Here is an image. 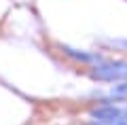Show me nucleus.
I'll use <instances>...</instances> for the list:
<instances>
[{
	"mask_svg": "<svg viewBox=\"0 0 127 125\" xmlns=\"http://www.w3.org/2000/svg\"><path fill=\"white\" fill-rule=\"evenodd\" d=\"M91 76L97 81H127V62L100 64L91 70Z\"/></svg>",
	"mask_w": 127,
	"mask_h": 125,
	"instance_id": "1",
	"label": "nucleus"
},
{
	"mask_svg": "<svg viewBox=\"0 0 127 125\" xmlns=\"http://www.w3.org/2000/svg\"><path fill=\"white\" fill-rule=\"evenodd\" d=\"M93 121H112V119H127V106H114V104H106L100 106L91 112Z\"/></svg>",
	"mask_w": 127,
	"mask_h": 125,
	"instance_id": "2",
	"label": "nucleus"
},
{
	"mask_svg": "<svg viewBox=\"0 0 127 125\" xmlns=\"http://www.w3.org/2000/svg\"><path fill=\"white\" fill-rule=\"evenodd\" d=\"M123 45H125V47H127V40H123Z\"/></svg>",
	"mask_w": 127,
	"mask_h": 125,
	"instance_id": "4",
	"label": "nucleus"
},
{
	"mask_svg": "<svg viewBox=\"0 0 127 125\" xmlns=\"http://www.w3.org/2000/svg\"><path fill=\"white\" fill-rule=\"evenodd\" d=\"M112 95H127V81L123 83V85H119V87H114L112 91H110Z\"/></svg>",
	"mask_w": 127,
	"mask_h": 125,
	"instance_id": "3",
	"label": "nucleus"
}]
</instances>
